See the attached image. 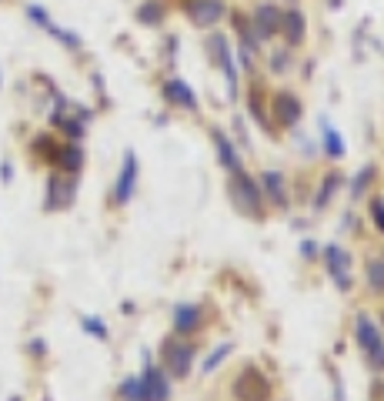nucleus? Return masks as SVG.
<instances>
[{
    "mask_svg": "<svg viewBox=\"0 0 384 401\" xmlns=\"http://www.w3.org/2000/svg\"><path fill=\"white\" fill-rule=\"evenodd\" d=\"M354 335H358V345L361 351L368 354V361H371L374 371H384V341L378 335V328L368 314H358V321H354Z\"/></svg>",
    "mask_w": 384,
    "mask_h": 401,
    "instance_id": "1",
    "label": "nucleus"
},
{
    "mask_svg": "<svg viewBox=\"0 0 384 401\" xmlns=\"http://www.w3.org/2000/svg\"><path fill=\"white\" fill-rule=\"evenodd\" d=\"M234 398L237 401H271V381L254 364H247L241 375L234 378Z\"/></svg>",
    "mask_w": 384,
    "mask_h": 401,
    "instance_id": "2",
    "label": "nucleus"
},
{
    "mask_svg": "<svg viewBox=\"0 0 384 401\" xmlns=\"http://www.w3.org/2000/svg\"><path fill=\"white\" fill-rule=\"evenodd\" d=\"M230 200L237 204L241 214L257 217V214H261V191H257V181H251L244 171H237V174L230 177Z\"/></svg>",
    "mask_w": 384,
    "mask_h": 401,
    "instance_id": "3",
    "label": "nucleus"
},
{
    "mask_svg": "<svg viewBox=\"0 0 384 401\" xmlns=\"http://www.w3.org/2000/svg\"><path fill=\"white\" fill-rule=\"evenodd\" d=\"M184 11H187V17H191L194 24L211 27V24H218V20H224L228 7H224L221 0H187Z\"/></svg>",
    "mask_w": 384,
    "mask_h": 401,
    "instance_id": "4",
    "label": "nucleus"
},
{
    "mask_svg": "<svg viewBox=\"0 0 384 401\" xmlns=\"http://www.w3.org/2000/svg\"><path fill=\"white\" fill-rule=\"evenodd\" d=\"M74 194H77V177L70 174H54L51 177V188H47V208H67L70 200H74Z\"/></svg>",
    "mask_w": 384,
    "mask_h": 401,
    "instance_id": "5",
    "label": "nucleus"
},
{
    "mask_svg": "<svg viewBox=\"0 0 384 401\" xmlns=\"http://www.w3.org/2000/svg\"><path fill=\"white\" fill-rule=\"evenodd\" d=\"M164 358H167V368H171V375L184 378L187 371H191L194 348H191V345H178V341H167V345H164Z\"/></svg>",
    "mask_w": 384,
    "mask_h": 401,
    "instance_id": "6",
    "label": "nucleus"
},
{
    "mask_svg": "<svg viewBox=\"0 0 384 401\" xmlns=\"http://www.w3.org/2000/svg\"><path fill=\"white\" fill-rule=\"evenodd\" d=\"M171 398V385H167V378L147 364V371L141 378V401H167Z\"/></svg>",
    "mask_w": 384,
    "mask_h": 401,
    "instance_id": "7",
    "label": "nucleus"
},
{
    "mask_svg": "<svg viewBox=\"0 0 384 401\" xmlns=\"http://www.w3.org/2000/svg\"><path fill=\"white\" fill-rule=\"evenodd\" d=\"M324 261H328V271L337 281V288H351V261H347L345 251L337 248V244L324 248Z\"/></svg>",
    "mask_w": 384,
    "mask_h": 401,
    "instance_id": "8",
    "label": "nucleus"
},
{
    "mask_svg": "<svg viewBox=\"0 0 384 401\" xmlns=\"http://www.w3.org/2000/svg\"><path fill=\"white\" fill-rule=\"evenodd\" d=\"M134 181H137V157H134V150H128V154H124L120 177H117V188H114L117 204H128L130 200V194H134Z\"/></svg>",
    "mask_w": 384,
    "mask_h": 401,
    "instance_id": "9",
    "label": "nucleus"
},
{
    "mask_svg": "<svg viewBox=\"0 0 384 401\" xmlns=\"http://www.w3.org/2000/svg\"><path fill=\"white\" fill-rule=\"evenodd\" d=\"M301 114H304V107H301V100H297L295 94H278V97H274V121H278V124L297 127Z\"/></svg>",
    "mask_w": 384,
    "mask_h": 401,
    "instance_id": "10",
    "label": "nucleus"
},
{
    "mask_svg": "<svg viewBox=\"0 0 384 401\" xmlns=\"http://www.w3.org/2000/svg\"><path fill=\"white\" fill-rule=\"evenodd\" d=\"M278 27H281V11H278V7H271V4L257 7V13H254V40L274 37Z\"/></svg>",
    "mask_w": 384,
    "mask_h": 401,
    "instance_id": "11",
    "label": "nucleus"
},
{
    "mask_svg": "<svg viewBox=\"0 0 384 401\" xmlns=\"http://www.w3.org/2000/svg\"><path fill=\"white\" fill-rule=\"evenodd\" d=\"M284 34V40H287V47H297L301 40H304V17H301V11H281V27H278Z\"/></svg>",
    "mask_w": 384,
    "mask_h": 401,
    "instance_id": "12",
    "label": "nucleus"
},
{
    "mask_svg": "<svg viewBox=\"0 0 384 401\" xmlns=\"http://www.w3.org/2000/svg\"><path fill=\"white\" fill-rule=\"evenodd\" d=\"M167 100L171 104H180L184 111H197V100H194V90L184 84V80H167V88H164Z\"/></svg>",
    "mask_w": 384,
    "mask_h": 401,
    "instance_id": "13",
    "label": "nucleus"
},
{
    "mask_svg": "<svg viewBox=\"0 0 384 401\" xmlns=\"http://www.w3.org/2000/svg\"><path fill=\"white\" fill-rule=\"evenodd\" d=\"M197 325H201V308L197 304H178L174 308V328L180 335H191Z\"/></svg>",
    "mask_w": 384,
    "mask_h": 401,
    "instance_id": "14",
    "label": "nucleus"
},
{
    "mask_svg": "<svg viewBox=\"0 0 384 401\" xmlns=\"http://www.w3.org/2000/svg\"><path fill=\"white\" fill-rule=\"evenodd\" d=\"M214 144H218V157L221 164L228 167L230 174H237L241 171V157H237V148L228 140V134H221V131H214Z\"/></svg>",
    "mask_w": 384,
    "mask_h": 401,
    "instance_id": "15",
    "label": "nucleus"
},
{
    "mask_svg": "<svg viewBox=\"0 0 384 401\" xmlns=\"http://www.w3.org/2000/svg\"><path fill=\"white\" fill-rule=\"evenodd\" d=\"M54 164H61V171H67V174H77L80 167H84V150H80V144H64V148L57 150V161Z\"/></svg>",
    "mask_w": 384,
    "mask_h": 401,
    "instance_id": "16",
    "label": "nucleus"
},
{
    "mask_svg": "<svg viewBox=\"0 0 384 401\" xmlns=\"http://www.w3.org/2000/svg\"><path fill=\"white\" fill-rule=\"evenodd\" d=\"M264 191H268V198L274 208H284L287 204V191H284V174H278V171H268L264 174Z\"/></svg>",
    "mask_w": 384,
    "mask_h": 401,
    "instance_id": "17",
    "label": "nucleus"
},
{
    "mask_svg": "<svg viewBox=\"0 0 384 401\" xmlns=\"http://www.w3.org/2000/svg\"><path fill=\"white\" fill-rule=\"evenodd\" d=\"M137 20H141V24H161V20H164V4H157V0L144 4L141 11H137Z\"/></svg>",
    "mask_w": 384,
    "mask_h": 401,
    "instance_id": "18",
    "label": "nucleus"
},
{
    "mask_svg": "<svg viewBox=\"0 0 384 401\" xmlns=\"http://www.w3.org/2000/svg\"><path fill=\"white\" fill-rule=\"evenodd\" d=\"M337 184H341V181H337V174H328V177H324V184H321L318 200H314V204H318V208H328V200H331V194L337 191Z\"/></svg>",
    "mask_w": 384,
    "mask_h": 401,
    "instance_id": "19",
    "label": "nucleus"
},
{
    "mask_svg": "<svg viewBox=\"0 0 384 401\" xmlns=\"http://www.w3.org/2000/svg\"><path fill=\"white\" fill-rule=\"evenodd\" d=\"M324 148H328L331 157H341L345 154V140H341V134H334L331 127H324Z\"/></svg>",
    "mask_w": 384,
    "mask_h": 401,
    "instance_id": "20",
    "label": "nucleus"
},
{
    "mask_svg": "<svg viewBox=\"0 0 384 401\" xmlns=\"http://www.w3.org/2000/svg\"><path fill=\"white\" fill-rule=\"evenodd\" d=\"M207 54H211V57H214V61L221 64V57H224V54H230L228 37H221V34H214V37L207 40Z\"/></svg>",
    "mask_w": 384,
    "mask_h": 401,
    "instance_id": "21",
    "label": "nucleus"
},
{
    "mask_svg": "<svg viewBox=\"0 0 384 401\" xmlns=\"http://www.w3.org/2000/svg\"><path fill=\"white\" fill-rule=\"evenodd\" d=\"M34 150H37L40 157H47V161H57V150H61V148H57L51 138H37V140H34Z\"/></svg>",
    "mask_w": 384,
    "mask_h": 401,
    "instance_id": "22",
    "label": "nucleus"
},
{
    "mask_svg": "<svg viewBox=\"0 0 384 401\" xmlns=\"http://www.w3.org/2000/svg\"><path fill=\"white\" fill-rule=\"evenodd\" d=\"M368 281H371L374 291H384V261H371V264H368Z\"/></svg>",
    "mask_w": 384,
    "mask_h": 401,
    "instance_id": "23",
    "label": "nucleus"
},
{
    "mask_svg": "<svg viewBox=\"0 0 384 401\" xmlns=\"http://www.w3.org/2000/svg\"><path fill=\"white\" fill-rule=\"evenodd\" d=\"M228 354H230V345H218V348L211 351V358H207V361L201 364V368H204V371H214V368H218V364L224 361Z\"/></svg>",
    "mask_w": 384,
    "mask_h": 401,
    "instance_id": "24",
    "label": "nucleus"
},
{
    "mask_svg": "<svg viewBox=\"0 0 384 401\" xmlns=\"http://www.w3.org/2000/svg\"><path fill=\"white\" fill-rule=\"evenodd\" d=\"M120 395L128 401H141V378H128V381L120 385Z\"/></svg>",
    "mask_w": 384,
    "mask_h": 401,
    "instance_id": "25",
    "label": "nucleus"
},
{
    "mask_svg": "<svg viewBox=\"0 0 384 401\" xmlns=\"http://www.w3.org/2000/svg\"><path fill=\"white\" fill-rule=\"evenodd\" d=\"M27 13H30V20H34V24L51 27V17H47V11H44V7H37V4H30V7H27Z\"/></svg>",
    "mask_w": 384,
    "mask_h": 401,
    "instance_id": "26",
    "label": "nucleus"
},
{
    "mask_svg": "<svg viewBox=\"0 0 384 401\" xmlns=\"http://www.w3.org/2000/svg\"><path fill=\"white\" fill-rule=\"evenodd\" d=\"M84 331L97 335V338H107V328H104V321H97V318H84Z\"/></svg>",
    "mask_w": 384,
    "mask_h": 401,
    "instance_id": "27",
    "label": "nucleus"
},
{
    "mask_svg": "<svg viewBox=\"0 0 384 401\" xmlns=\"http://www.w3.org/2000/svg\"><path fill=\"white\" fill-rule=\"evenodd\" d=\"M371 217H374V225L384 231V200H374L371 204Z\"/></svg>",
    "mask_w": 384,
    "mask_h": 401,
    "instance_id": "28",
    "label": "nucleus"
},
{
    "mask_svg": "<svg viewBox=\"0 0 384 401\" xmlns=\"http://www.w3.org/2000/svg\"><path fill=\"white\" fill-rule=\"evenodd\" d=\"M271 67H274V74H284V67H287V57H284V50H278V54L271 57Z\"/></svg>",
    "mask_w": 384,
    "mask_h": 401,
    "instance_id": "29",
    "label": "nucleus"
},
{
    "mask_svg": "<svg viewBox=\"0 0 384 401\" xmlns=\"http://www.w3.org/2000/svg\"><path fill=\"white\" fill-rule=\"evenodd\" d=\"M371 174H374L371 167H364V171H361V174H358V181H354V198H358V194H361V188H364V184L371 181Z\"/></svg>",
    "mask_w": 384,
    "mask_h": 401,
    "instance_id": "30",
    "label": "nucleus"
},
{
    "mask_svg": "<svg viewBox=\"0 0 384 401\" xmlns=\"http://www.w3.org/2000/svg\"><path fill=\"white\" fill-rule=\"evenodd\" d=\"M301 251H304L307 258H314V251H318V248H314V244H311V241H304V244H301Z\"/></svg>",
    "mask_w": 384,
    "mask_h": 401,
    "instance_id": "31",
    "label": "nucleus"
}]
</instances>
